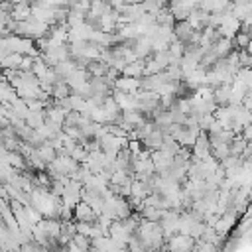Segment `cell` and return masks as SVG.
Wrapping results in <instances>:
<instances>
[{
    "instance_id": "obj_1",
    "label": "cell",
    "mask_w": 252,
    "mask_h": 252,
    "mask_svg": "<svg viewBox=\"0 0 252 252\" xmlns=\"http://www.w3.org/2000/svg\"><path fill=\"white\" fill-rule=\"evenodd\" d=\"M126 142H128L126 136H116V134H110V132H106L104 136L98 138V146L108 158H114L118 154V150L126 146Z\"/></svg>"
},
{
    "instance_id": "obj_2",
    "label": "cell",
    "mask_w": 252,
    "mask_h": 252,
    "mask_svg": "<svg viewBox=\"0 0 252 252\" xmlns=\"http://www.w3.org/2000/svg\"><path fill=\"white\" fill-rule=\"evenodd\" d=\"M81 191H83V183L77 181V179H73V177H69L67 183H65L63 193H61V197H59V201H61L63 205H67V207L73 209V207L81 201Z\"/></svg>"
},
{
    "instance_id": "obj_3",
    "label": "cell",
    "mask_w": 252,
    "mask_h": 252,
    "mask_svg": "<svg viewBox=\"0 0 252 252\" xmlns=\"http://www.w3.org/2000/svg\"><path fill=\"white\" fill-rule=\"evenodd\" d=\"M207 158H211V144L207 132L201 130L195 142L191 144V159H207Z\"/></svg>"
},
{
    "instance_id": "obj_4",
    "label": "cell",
    "mask_w": 252,
    "mask_h": 252,
    "mask_svg": "<svg viewBox=\"0 0 252 252\" xmlns=\"http://www.w3.org/2000/svg\"><path fill=\"white\" fill-rule=\"evenodd\" d=\"M177 220H179V211H177V209H163L161 219H159L158 222H159V226H161L165 238H169L171 234L177 232Z\"/></svg>"
},
{
    "instance_id": "obj_5",
    "label": "cell",
    "mask_w": 252,
    "mask_h": 252,
    "mask_svg": "<svg viewBox=\"0 0 252 252\" xmlns=\"http://www.w3.org/2000/svg\"><path fill=\"white\" fill-rule=\"evenodd\" d=\"M193 238L189 234H181V232H175L171 234L169 238H165V248L169 250H175V252H187V250H193Z\"/></svg>"
},
{
    "instance_id": "obj_6",
    "label": "cell",
    "mask_w": 252,
    "mask_h": 252,
    "mask_svg": "<svg viewBox=\"0 0 252 252\" xmlns=\"http://www.w3.org/2000/svg\"><path fill=\"white\" fill-rule=\"evenodd\" d=\"M150 158H152V163H154L156 173H161L163 169H167V167L173 163V154H169V152H165V150H161V148L154 150V152L150 154Z\"/></svg>"
},
{
    "instance_id": "obj_7",
    "label": "cell",
    "mask_w": 252,
    "mask_h": 252,
    "mask_svg": "<svg viewBox=\"0 0 252 252\" xmlns=\"http://www.w3.org/2000/svg\"><path fill=\"white\" fill-rule=\"evenodd\" d=\"M140 77H126V75H118L112 81V91H122V93H136L140 89Z\"/></svg>"
},
{
    "instance_id": "obj_8",
    "label": "cell",
    "mask_w": 252,
    "mask_h": 252,
    "mask_svg": "<svg viewBox=\"0 0 252 252\" xmlns=\"http://www.w3.org/2000/svg\"><path fill=\"white\" fill-rule=\"evenodd\" d=\"M96 219V213L93 211V207L89 203H85L83 199L73 207V220L75 222H91Z\"/></svg>"
},
{
    "instance_id": "obj_9",
    "label": "cell",
    "mask_w": 252,
    "mask_h": 252,
    "mask_svg": "<svg viewBox=\"0 0 252 252\" xmlns=\"http://www.w3.org/2000/svg\"><path fill=\"white\" fill-rule=\"evenodd\" d=\"M171 30H173L175 39H179L181 43H187V41H189V37H191V35H193V32H195V28H193L187 20H177V22H173Z\"/></svg>"
},
{
    "instance_id": "obj_10",
    "label": "cell",
    "mask_w": 252,
    "mask_h": 252,
    "mask_svg": "<svg viewBox=\"0 0 252 252\" xmlns=\"http://www.w3.org/2000/svg\"><path fill=\"white\" fill-rule=\"evenodd\" d=\"M112 98L120 106V110H136V94L134 93H122V91H112Z\"/></svg>"
},
{
    "instance_id": "obj_11",
    "label": "cell",
    "mask_w": 252,
    "mask_h": 252,
    "mask_svg": "<svg viewBox=\"0 0 252 252\" xmlns=\"http://www.w3.org/2000/svg\"><path fill=\"white\" fill-rule=\"evenodd\" d=\"M161 140H163V132H161L158 126H154V130H152L150 134H146V136H144L140 142H142V146H144L146 150L154 152V150L161 148Z\"/></svg>"
},
{
    "instance_id": "obj_12",
    "label": "cell",
    "mask_w": 252,
    "mask_h": 252,
    "mask_svg": "<svg viewBox=\"0 0 252 252\" xmlns=\"http://www.w3.org/2000/svg\"><path fill=\"white\" fill-rule=\"evenodd\" d=\"M65 248L69 250H75V252H83V250H89L91 248V238L87 234H81V232H75L71 236L69 242H65Z\"/></svg>"
},
{
    "instance_id": "obj_13",
    "label": "cell",
    "mask_w": 252,
    "mask_h": 252,
    "mask_svg": "<svg viewBox=\"0 0 252 252\" xmlns=\"http://www.w3.org/2000/svg\"><path fill=\"white\" fill-rule=\"evenodd\" d=\"M211 51H213L217 57H224V55H228V53L232 51V39L220 35V37L211 45Z\"/></svg>"
},
{
    "instance_id": "obj_14",
    "label": "cell",
    "mask_w": 252,
    "mask_h": 252,
    "mask_svg": "<svg viewBox=\"0 0 252 252\" xmlns=\"http://www.w3.org/2000/svg\"><path fill=\"white\" fill-rule=\"evenodd\" d=\"M108 69V63H104L102 59H89V63L85 65V71L89 73V77H102Z\"/></svg>"
},
{
    "instance_id": "obj_15",
    "label": "cell",
    "mask_w": 252,
    "mask_h": 252,
    "mask_svg": "<svg viewBox=\"0 0 252 252\" xmlns=\"http://www.w3.org/2000/svg\"><path fill=\"white\" fill-rule=\"evenodd\" d=\"M120 75H126V77H142L144 75V59H134V61L126 63L120 69Z\"/></svg>"
},
{
    "instance_id": "obj_16",
    "label": "cell",
    "mask_w": 252,
    "mask_h": 252,
    "mask_svg": "<svg viewBox=\"0 0 252 252\" xmlns=\"http://www.w3.org/2000/svg\"><path fill=\"white\" fill-rule=\"evenodd\" d=\"M43 120H45V110H28V114H26V118H24V122H26L30 128L41 126Z\"/></svg>"
},
{
    "instance_id": "obj_17",
    "label": "cell",
    "mask_w": 252,
    "mask_h": 252,
    "mask_svg": "<svg viewBox=\"0 0 252 252\" xmlns=\"http://www.w3.org/2000/svg\"><path fill=\"white\" fill-rule=\"evenodd\" d=\"M35 152H37V156H39V158H41L45 163H49V161H51V159L57 156V150H55V148H53V146H51L47 140H45L43 144H39V146L35 148Z\"/></svg>"
},
{
    "instance_id": "obj_18",
    "label": "cell",
    "mask_w": 252,
    "mask_h": 252,
    "mask_svg": "<svg viewBox=\"0 0 252 252\" xmlns=\"http://www.w3.org/2000/svg\"><path fill=\"white\" fill-rule=\"evenodd\" d=\"M10 18L12 20H28V18H32L30 4H14L12 6V12H10Z\"/></svg>"
},
{
    "instance_id": "obj_19",
    "label": "cell",
    "mask_w": 252,
    "mask_h": 252,
    "mask_svg": "<svg viewBox=\"0 0 252 252\" xmlns=\"http://www.w3.org/2000/svg\"><path fill=\"white\" fill-rule=\"evenodd\" d=\"M22 57L24 55H20V53H14V51H10L2 61H0V67H4V69H12V71H16V69H20V63H22Z\"/></svg>"
},
{
    "instance_id": "obj_20",
    "label": "cell",
    "mask_w": 252,
    "mask_h": 252,
    "mask_svg": "<svg viewBox=\"0 0 252 252\" xmlns=\"http://www.w3.org/2000/svg\"><path fill=\"white\" fill-rule=\"evenodd\" d=\"M67 94H71V89H69V85L65 81H57V83L51 85V96L53 98H63Z\"/></svg>"
},
{
    "instance_id": "obj_21",
    "label": "cell",
    "mask_w": 252,
    "mask_h": 252,
    "mask_svg": "<svg viewBox=\"0 0 252 252\" xmlns=\"http://www.w3.org/2000/svg\"><path fill=\"white\" fill-rule=\"evenodd\" d=\"M6 83H8V81H6V75H4V73H0V87H2V85H6Z\"/></svg>"
}]
</instances>
